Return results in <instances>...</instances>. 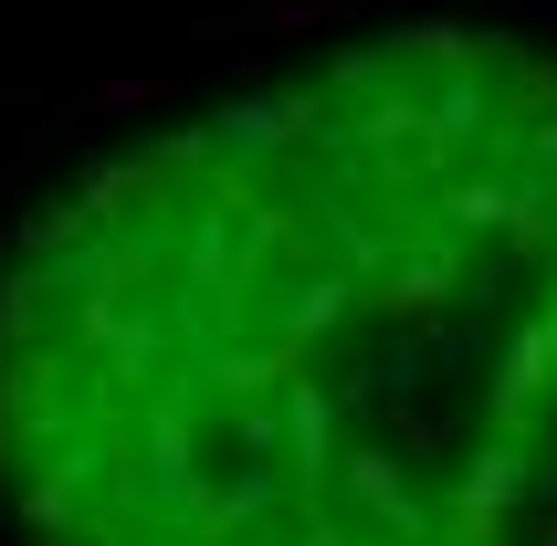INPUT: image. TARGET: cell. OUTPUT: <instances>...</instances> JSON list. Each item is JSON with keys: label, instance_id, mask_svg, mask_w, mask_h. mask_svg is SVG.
I'll list each match as a JSON object with an SVG mask.
<instances>
[{"label": "cell", "instance_id": "6da1fadb", "mask_svg": "<svg viewBox=\"0 0 557 546\" xmlns=\"http://www.w3.org/2000/svg\"><path fill=\"white\" fill-rule=\"evenodd\" d=\"M32 546H557V53L379 32L95 158L0 273Z\"/></svg>", "mask_w": 557, "mask_h": 546}]
</instances>
